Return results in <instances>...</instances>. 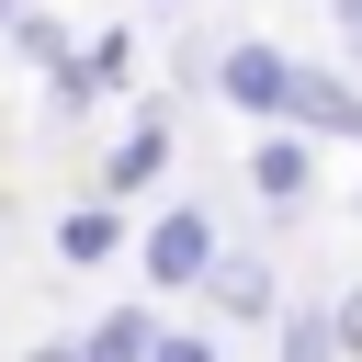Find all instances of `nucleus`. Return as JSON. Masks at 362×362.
I'll use <instances>...</instances> for the list:
<instances>
[{"label": "nucleus", "mask_w": 362, "mask_h": 362, "mask_svg": "<svg viewBox=\"0 0 362 362\" xmlns=\"http://www.w3.org/2000/svg\"><path fill=\"white\" fill-rule=\"evenodd\" d=\"M147 362H215L204 339H147Z\"/></svg>", "instance_id": "obj_11"}, {"label": "nucleus", "mask_w": 362, "mask_h": 362, "mask_svg": "<svg viewBox=\"0 0 362 362\" xmlns=\"http://www.w3.org/2000/svg\"><path fill=\"white\" fill-rule=\"evenodd\" d=\"M147 170H158V136H124V147H113V192H136Z\"/></svg>", "instance_id": "obj_8"}, {"label": "nucleus", "mask_w": 362, "mask_h": 362, "mask_svg": "<svg viewBox=\"0 0 362 362\" xmlns=\"http://www.w3.org/2000/svg\"><path fill=\"white\" fill-rule=\"evenodd\" d=\"M249 181H260V204H305V147H294V136H260Z\"/></svg>", "instance_id": "obj_4"}, {"label": "nucleus", "mask_w": 362, "mask_h": 362, "mask_svg": "<svg viewBox=\"0 0 362 362\" xmlns=\"http://www.w3.org/2000/svg\"><path fill=\"white\" fill-rule=\"evenodd\" d=\"M204 272H215L226 317H272V272H260V260H204Z\"/></svg>", "instance_id": "obj_5"}, {"label": "nucleus", "mask_w": 362, "mask_h": 362, "mask_svg": "<svg viewBox=\"0 0 362 362\" xmlns=\"http://www.w3.org/2000/svg\"><path fill=\"white\" fill-rule=\"evenodd\" d=\"M215 90H226L238 113H260V124H272V113L294 102V57H272V45H226V68H215Z\"/></svg>", "instance_id": "obj_1"}, {"label": "nucleus", "mask_w": 362, "mask_h": 362, "mask_svg": "<svg viewBox=\"0 0 362 362\" xmlns=\"http://www.w3.org/2000/svg\"><path fill=\"white\" fill-rule=\"evenodd\" d=\"M204 260H215V226H204L192 204L147 226V272H158V283H204Z\"/></svg>", "instance_id": "obj_2"}, {"label": "nucleus", "mask_w": 362, "mask_h": 362, "mask_svg": "<svg viewBox=\"0 0 362 362\" xmlns=\"http://www.w3.org/2000/svg\"><path fill=\"white\" fill-rule=\"evenodd\" d=\"M11 11H23V0H0V23H11Z\"/></svg>", "instance_id": "obj_13"}, {"label": "nucleus", "mask_w": 362, "mask_h": 362, "mask_svg": "<svg viewBox=\"0 0 362 362\" xmlns=\"http://www.w3.org/2000/svg\"><path fill=\"white\" fill-rule=\"evenodd\" d=\"M79 362H147V317H102Z\"/></svg>", "instance_id": "obj_6"}, {"label": "nucleus", "mask_w": 362, "mask_h": 362, "mask_svg": "<svg viewBox=\"0 0 362 362\" xmlns=\"http://www.w3.org/2000/svg\"><path fill=\"white\" fill-rule=\"evenodd\" d=\"M283 113H305V124H328V136H362V90L328 79V68H294V102H283Z\"/></svg>", "instance_id": "obj_3"}, {"label": "nucleus", "mask_w": 362, "mask_h": 362, "mask_svg": "<svg viewBox=\"0 0 362 362\" xmlns=\"http://www.w3.org/2000/svg\"><path fill=\"white\" fill-rule=\"evenodd\" d=\"M328 11H339V34H351V45H362V0H328Z\"/></svg>", "instance_id": "obj_12"}, {"label": "nucleus", "mask_w": 362, "mask_h": 362, "mask_svg": "<svg viewBox=\"0 0 362 362\" xmlns=\"http://www.w3.org/2000/svg\"><path fill=\"white\" fill-rule=\"evenodd\" d=\"M328 339H339V351H362V294H351V305L328 317Z\"/></svg>", "instance_id": "obj_10"}, {"label": "nucleus", "mask_w": 362, "mask_h": 362, "mask_svg": "<svg viewBox=\"0 0 362 362\" xmlns=\"http://www.w3.org/2000/svg\"><path fill=\"white\" fill-rule=\"evenodd\" d=\"M328 351H339V339H328L317 317H294V328H283V362H328Z\"/></svg>", "instance_id": "obj_9"}, {"label": "nucleus", "mask_w": 362, "mask_h": 362, "mask_svg": "<svg viewBox=\"0 0 362 362\" xmlns=\"http://www.w3.org/2000/svg\"><path fill=\"white\" fill-rule=\"evenodd\" d=\"M113 238H124V226H113V215H102V204H90V215H68V226H57V249H68V260H102V249H113Z\"/></svg>", "instance_id": "obj_7"}]
</instances>
